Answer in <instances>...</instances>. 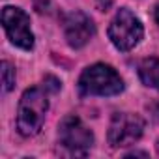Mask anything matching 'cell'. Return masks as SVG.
<instances>
[{
    "instance_id": "6da1fadb",
    "label": "cell",
    "mask_w": 159,
    "mask_h": 159,
    "mask_svg": "<svg viewBox=\"0 0 159 159\" xmlns=\"http://www.w3.org/2000/svg\"><path fill=\"white\" fill-rule=\"evenodd\" d=\"M49 111V98L45 88L34 86L28 88L21 99H19V107H17V129L23 137H34L39 133L43 122H45V114Z\"/></svg>"
},
{
    "instance_id": "7a4b0ae2",
    "label": "cell",
    "mask_w": 159,
    "mask_h": 159,
    "mask_svg": "<svg viewBox=\"0 0 159 159\" xmlns=\"http://www.w3.org/2000/svg\"><path fill=\"white\" fill-rule=\"evenodd\" d=\"M81 96H116L124 90V81L114 67L107 64H94L79 77Z\"/></svg>"
},
{
    "instance_id": "3957f363",
    "label": "cell",
    "mask_w": 159,
    "mask_h": 159,
    "mask_svg": "<svg viewBox=\"0 0 159 159\" xmlns=\"http://www.w3.org/2000/svg\"><path fill=\"white\" fill-rule=\"evenodd\" d=\"M144 28L139 17L131 13L129 10L122 8L114 15V19L109 25V39L118 51H131L140 39H142Z\"/></svg>"
},
{
    "instance_id": "277c9868",
    "label": "cell",
    "mask_w": 159,
    "mask_h": 159,
    "mask_svg": "<svg viewBox=\"0 0 159 159\" xmlns=\"http://www.w3.org/2000/svg\"><path fill=\"white\" fill-rule=\"evenodd\" d=\"M58 142L69 155H88L94 135L79 116H66L58 125Z\"/></svg>"
},
{
    "instance_id": "5b68a950",
    "label": "cell",
    "mask_w": 159,
    "mask_h": 159,
    "mask_svg": "<svg viewBox=\"0 0 159 159\" xmlns=\"http://www.w3.org/2000/svg\"><path fill=\"white\" fill-rule=\"evenodd\" d=\"M144 133V120L139 114L116 112L109 125V144L112 148H125L135 144Z\"/></svg>"
},
{
    "instance_id": "8992f818",
    "label": "cell",
    "mask_w": 159,
    "mask_h": 159,
    "mask_svg": "<svg viewBox=\"0 0 159 159\" xmlns=\"http://www.w3.org/2000/svg\"><path fill=\"white\" fill-rule=\"evenodd\" d=\"M2 26L10 38V41L25 51H30L34 47V34L30 28V17L21 10L13 6L2 8Z\"/></svg>"
},
{
    "instance_id": "52a82bcc",
    "label": "cell",
    "mask_w": 159,
    "mask_h": 159,
    "mask_svg": "<svg viewBox=\"0 0 159 159\" xmlns=\"http://www.w3.org/2000/svg\"><path fill=\"white\" fill-rule=\"evenodd\" d=\"M96 32L92 19L83 11H71L64 17V36L69 47L81 49L84 47Z\"/></svg>"
},
{
    "instance_id": "ba28073f",
    "label": "cell",
    "mask_w": 159,
    "mask_h": 159,
    "mask_svg": "<svg viewBox=\"0 0 159 159\" xmlns=\"http://www.w3.org/2000/svg\"><path fill=\"white\" fill-rule=\"evenodd\" d=\"M139 77L146 86L159 90V58H144L139 64Z\"/></svg>"
},
{
    "instance_id": "9c48e42d",
    "label": "cell",
    "mask_w": 159,
    "mask_h": 159,
    "mask_svg": "<svg viewBox=\"0 0 159 159\" xmlns=\"http://www.w3.org/2000/svg\"><path fill=\"white\" fill-rule=\"evenodd\" d=\"M2 84H4V92H10L15 86V69L6 60L2 62Z\"/></svg>"
},
{
    "instance_id": "30bf717a",
    "label": "cell",
    "mask_w": 159,
    "mask_h": 159,
    "mask_svg": "<svg viewBox=\"0 0 159 159\" xmlns=\"http://www.w3.org/2000/svg\"><path fill=\"white\" fill-rule=\"evenodd\" d=\"M32 2H34V6H36L38 11H45L47 6H49V0H32Z\"/></svg>"
},
{
    "instance_id": "8fae6325",
    "label": "cell",
    "mask_w": 159,
    "mask_h": 159,
    "mask_svg": "<svg viewBox=\"0 0 159 159\" xmlns=\"http://www.w3.org/2000/svg\"><path fill=\"white\" fill-rule=\"evenodd\" d=\"M153 17H155V21H157V25H159V4H157L155 10H153Z\"/></svg>"
},
{
    "instance_id": "7c38bea8",
    "label": "cell",
    "mask_w": 159,
    "mask_h": 159,
    "mask_svg": "<svg viewBox=\"0 0 159 159\" xmlns=\"http://www.w3.org/2000/svg\"><path fill=\"white\" fill-rule=\"evenodd\" d=\"M155 150H157V155H159V139H157V142H155Z\"/></svg>"
}]
</instances>
